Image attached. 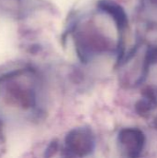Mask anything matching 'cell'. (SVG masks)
Masks as SVG:
<instances>
[{"instance_id":"obj_2","label":"cell","mask_w":157,"mask_h":158,"mask_svg":"<svg viewBox=\"0 0 157 158\" xmlns=\"http://www.w3.org/2000/svg\"><path fill=\"white\" fill-rule=\"evenodd\" d=\"M65 145L68 156L77 157L88 156L95 148V139L89 129L77 128L67 134Z\"/></svg>"},{"instance_id":"obj_3","label":"cell","mask_w":157,"mask_h":158,"mask_svg":"<svg viewBox=\"0 0 157 158\" xmlns=\"http://www.w3.org/2000/svg\"><path fill=\"white\" fill-rule=\"evenodd\" d=\"M120 151L127 156L138 157L143 151L146 138L144 133L136 128H125L118 136Z\"/></svg>"},{"instance_id":"obj_4","label":"cell","mask_w":157,"mask_h":158,"mask_svg":"<svg viewBox=\"0 0 157 158\" xmlns=\"http://www.w3.org/2000/svg\"><path fill=\"white\" fill-rule=\"evenodd\" d=\"M101 11L107 14L115 22L118 31L124 30L128 25V16L125 9L112 0H101L98 4Z\"/></svg>"},{"instance_id":"obj_1","label":"cell","mask_w":157,"mask_h":158,"mask_svg":"<svg viewBox=\"0 0 157 158\" xmlns=\"http://www.w3.org/2000/svg\"><path fill=\"white\" fill-rule=\"evenodd\" d=\"M77 53L81 61L87 62L93 56L111 50V42L94 28L81 31L75 38Z\"/></svg>"}]
</instances>
